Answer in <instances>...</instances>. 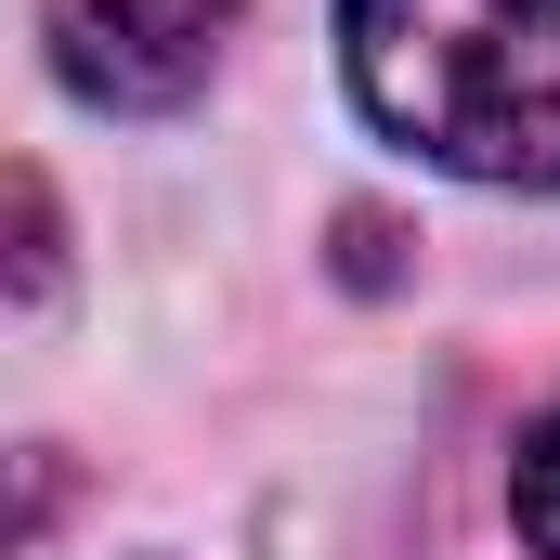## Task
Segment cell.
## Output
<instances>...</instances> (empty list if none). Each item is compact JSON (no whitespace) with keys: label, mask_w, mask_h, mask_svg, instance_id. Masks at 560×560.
Listing matches in <instances>:
<instances>
[{"label":"cell","mask_w":560,"mask_h":560,"mask_svg":"<svg viewBox=\"0 0 560 560\" xmlns=\"http://www.w3.org/2000/svg\"><path fill=\"white\" fill-rule=\"evenodd\" d=\"M339 79L405 156L560 196V0H339Z\"/></svg>","instance_id":"obj_1"},{"label":"cell","mask_w":560,"mask_h":560,"mask_svg":"<svg viewBox=\"0 0 560 560\" xmlns=\"http://www.w3.org/2000/svg\"><path fill=\"white\" fill-rule=\"evenodd\" d=\"M248 0H39V52L79 105L105 118H170L209 92L222 39H235Z\"/></svg>","instance_id":"obj_2"},{"label":"cell","mask_w":560,"mask_h":560,"mask_svg":"<svg viewBox=\"0 0 560 560\" xmlns=\"http://www.w3.org/2000/svg\"><path fill=\"white\" fill-rule=\"evenodd\" d=\"M509 522H522V548L560 560V405L522 430V469H509Z\"/></svg>","instance_id":"obj_3"},{"label":"cell","mask_w":560,"mask_h":560,"mask_svg":"<svg viewBox=\"0 0 560 560\" xmlns=\"http://www.w3.org/2000/svg\"><path fill=\"white\" fill-rule=\"evenodd\" d=\"M13 209H26V261L13 275H26V300H52V196H39V170L13 183Z\"/></svg>","instance_id":"obj_4"}]
</instances>
